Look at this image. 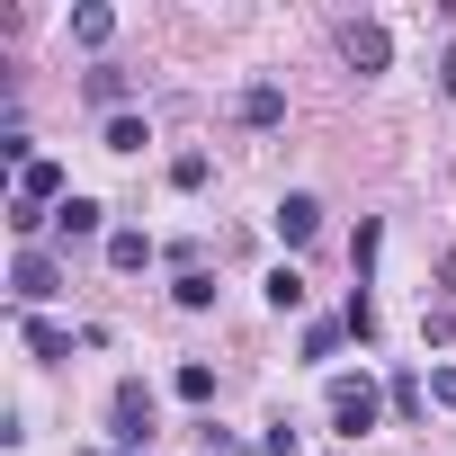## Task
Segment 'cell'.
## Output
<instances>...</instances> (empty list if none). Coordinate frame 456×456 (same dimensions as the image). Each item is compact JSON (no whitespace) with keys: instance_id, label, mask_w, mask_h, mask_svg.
Wrapping results in <instances>:
<instances>
[{"instance_id":"9a60e30c","label":"cell","mask_w":456,"mask_h":456,"mask_svg":"<svg viewBox=\"0 0 456 456\" xmlns=\"http://www.w3.org/2000/svg\"><path fill=\"white\" fill-rule=\"evenodd\" d=\"M90 99H99L108 117H126V72H108V63H99V72H90Z\"/></svg>"},{"instance_id":"5b68a950","label":"cell","mask_w":456,"mask_h":456,"mask_svg":"<svg viewBox=\"0 0 456 456\" xmlns=\"http://www.w3.org/2000/svg\"><path fill=\"white\" fill-rule=\"evenodd\" d=\"M269 224H278V242H287V251H305V242L322 233V197H305V188H287Z\"/></svg>"},{"instance_id":"7a4b0ae2","label":"cell","mask_w":456,"mask_h":456,"mask_svg":"<svg viewBox=\"0 0 456 456\" xmlns=\"http://www.w3.org/2000/svg\"><path fill=\"white\" fill-rule=\"evenodd\" d=\"M54 296H63V260L28 242V251L10 260V305H19V314H37V305H54Z\"/></svg>"},{"instance_id":"277c9868","label":"cell","mask_w":456,"mask_h":456,"mask_svg":"<svg viewBox=\"0 0 456 456\" xmlns=\"http://www.w3.org/2000/svg\"><path fill=\"white\" fill-rule=\"evenodd\" d=\"M170 269H179V278H170V305H179V314H206V305H215V269L197 260V242H179Z\"/></svg>"},{"instance_id":"52a82bcc","label":"cell","mask_w":456,"mask_h":456,"mask_svg":"<svg viewBox=\"0 0 456 456\" xmlns=\"http://www.w3.org/2000/svg\"><path fill=\"white\" fill-rule=\"evenodd\" d=\"M233 117H242L251 134H269V126H287V90H278V81H251V90L233 99Z\"/></svg>"},{"instance_id":"ba28073f","label":"cell","mask_w":456,"mask_h":456,"mask_svg":"<svg viewBox=\"0 0 456 456\" xmlns=\"http://www.w3.org/2000/svg\"><path fill=\"white\" fill-rule=\"evenodd\" d=\"M54 233H63V242H81V233H108V206H99V197H63V206H54Z\"/></svg>"},{"instance_id":"9c48e42d","label":"cell","mask_w":456,"mask_h":456,"mask_svg":"<svg viewBox=\"0 0 456 456\" xmlns=\"http://www.w3.org/2000/svg\"><path fill=\"white\" fill-rule=\"evenodd\" d=\"M152 260H161L152 233H134V224H117V233H108V269H152Z\"/></svg>"},{"instance_id":"2e32d148","label":"cell","mask_w":456,"mask_h":456,"mask_svg":"<svg viewBox=\"0 0 456 456\" xmlns=\"http://www.w3.org/2000/svg\"><path fill=\"white\" fill-rule=\"evenodd\" d=\"M179 403H215V367H206V358L179 367Z\"/></svg>"},{"instance_id":"7c38bea8","label":"cell","mask_w":456,"mask_h":456,"mask_svg":"<svg viewBox=\"0 0 456 456\" xmlns=\"http://www.w3.org/2000/svg\"><path fill=\"white\" fill-rule=\"evenodd\" d=\"M143 143H152V126H143L134 108H126V117H108V152H143Z\"/></svg>"},{"instance_id":"e0dca14e","label":"cell","mask_w":456,"mask_h":456,"mask_svg":"<svg viewBox=\"0 0 456 456\" xmlns=\"http://www.w3.org/2000/svg\"><path fill=\"white\" fill-rule=\"evenodd\" d=\"M349 340H358V349H367V340H376V296H367V287H358V296H349Z\"/></svg>"},{"instance_id":"3957f363","label":"cell","mask_w":456,"mask_h":456,"mask_svg":"<svg viewBox=\"0 0 456 456\" xmlns=\"http://www.w3.org/2000/svg\"><path fill=\"white\" fill-rule=\"evenodd\" d=\"M108 420H117V447H126V456H143V438H152V385H143V376H126V385H117V403H108Z\"/></svg>"},{"instance_id":"44dd1931","label":"cell","mask_w":456,"mask_h":456,"mask_svg":"<svg viewBox=\"0 0 456 456\" xmlns=\"http://www.w3.org/2000/svg\"><path fill=\"white\" fill-rule=\"evenodd\" d=\"M438 90H447V99H456V45H447V63H438Z\"/></svg>"},{"instance_id":"7402d4cb","label":"cell","mask_w":456,"mask_h":456,"mask_svg":"<svg viewBox=\"0 0 456 456\" xmlns=\"http://www.w3.org/2000/svg\"><path fill=\"white\" fill-rule=\"evenodd\" d=\"M438 287H447V296H456V251H447V260H438Z\"/></svg>"},{"instance_id":"30bf717a","label":"cell","mask_w":456,"mask_h":456,"mask_svg":"<svg viewBox=\"0 0 456 456\" xmlns=\"http://www.w3.org/2000/svg\"><path fill=\"white\" fill-rule=\"evenodd\" d=\"M19 340H28L37 358H72V331H63V322H45V314H19Z\"/></svg>"},{"instance_id":"8992f818","label":"cell","mask_w":456,"mask_h":456,"mask_svg":"<svg viewBox=\"0 0 456 456\" xmlns=\"http://www.w3.org/2000/svg\"><path fill=\"white\" fill-rule=\"evenodd\" d=\"M340 54H349V72H385V63H394V37H385L376 19H349V28H340Z\"/></svg>"},{"instance_id":"4fadbf2b","label":"cell","mask_w":456,"mask_h":456,"mask_svg":"<svg viewBox=\"0 0 456 456\" xmlns=\"http://www.w3.org/2000/svg\"><path fill=\"white\" fill-rule=\"evenodd\" d=\"M260 296H269L278 314H296V305H305V278H296V269H269V278H260Z\"/></svg>"},{"instance_id":"6da1fadb","label":"cell","mask_w":456,"mask_h":456,"mask_svg":"<svg viewBox=\"0 0 456 456\" xmlns=\"http://www.w3.org/2000/svg\"><path fill=\"white\" fill-rule=\"evenodd\" d=\"M322 411H331L340 438H367V429L385 420V394H376V376H349V367H340V376L322 385Z\"/></svg>"},{"instance_id":"603a6c76","label":"cell","mask_w":456,"mask_h":456,"mask_svg":"<svg viewBox=\"0 0 456 456\" xmlns=\"http://www.w3.org/2000/svg\"><path fill=\"white\" fill-rule=\"evenodd\" d=\"M143 456H152V447H143Z\"/></svg>"},{"instance_id":"8fae6325","label":"cell","mask_w":456,"mask_h":456,"mask_svg":"<svg viewBox=\"0 0 456 456\" xmlns=\"http://www.w3.org/2000/svg\"><path fill=\"white\" fill-rule=\"evenodd\" d=\"M108 37H117V10H99V0H90V10H72V45H90V54H99Z\"/></svg>"},{"instance_id":"d6986e66","label":"cell","mask_w":456,"mask_h":456,"mask_svg":"<svg viewBox=\"0 0 456 456\" xmlns=\"http://www.w3.org/2000/svg\"><path fill=\"white\" fill-rule=\"evenodd\" d=\"M340 331H349V322H314V331H305V358H331V349H340Z\"/></svg>"},{"instance_id":"5bb4252c","label":"cell","mask_w":456,"mask_h":456,"mask_svg":"<svg viewBox=\"0 0 456 456\" xmlns=\"http://www.w3.org/2000/svg\"><path fill=\"white\" fill-rule=\"evenodd\" d=\"M385 403H394V411H403V420H420V403H429V385H420V376H411V367H403V376H394V385H385Z\"/></svg>"},{"instance_id":"ffe728a7","label":"cell","mask_w":456,"mask_h":456,"mask_svg":"<svg viewBox=\"0 0 456 456\" xmlns=\"http://www.w3.org/2000/svg\"><path fill=\"white\" fill-rule=\"evenodd\" d=\"M429 403H447V411H456V367H429Z\"/></svg>"},{"instance_id":"ac0fdd59","label":"cell","mask_w":456,"mask_h":456,"mask_svg":"<svg viewBox=\"0 0 456 456\" xmlns=\"http://www.w3.org/2000/svg\"><path fill=\"white\" fill-rule=\"evenodd\" d=\"M206 170H215L206 152H179V161H170V188H206Z\"/></svg>"}]
</instances>
